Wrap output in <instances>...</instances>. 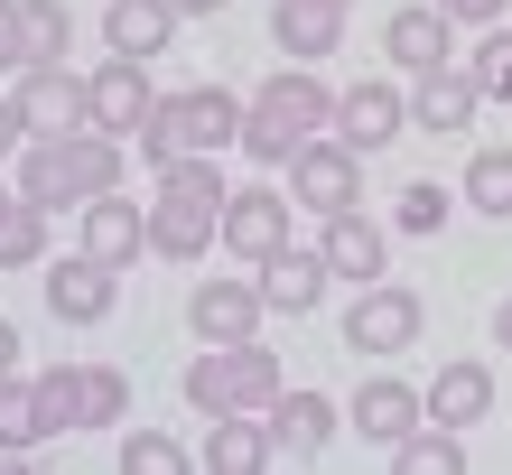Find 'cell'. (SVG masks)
I'll return each instance as SVG.
<instances>
[{
    "mask_svg": "<svg viewBox=\"0 0 512 475\" xmlns=\"http://www.w3.org/2000/svg\"><path fill=\"white\" fill-rule=\"evenodd\" d=\"M419 420H429V392H410L401 373H364V392L345 401V429L364 438V448H382V457L401 448V438H410Z\"/></svg>",
    "mask_w": 512,
    "mask_h": 475,
    "instance_id": "cell-10",
    "label": "cell"
},
{
    "mask_svg": "<svg viewBox=\"0 0 512 475\" xmlns=\"http://www.w3.org/2000/svg\"><path fill=\"white\" fill-rule=\"evenodd\" d=\"M261 420H270V448L308 466V457H326V448H336V429H345V410L326 401V392H308V382H298V392H280V401L261 410Z\"/></svg>",
    "mask_w": 512,
    "mask_h": 475,
    "instance_id": "cell-17",
    "label": "cell"
},
{
    "mask_svg": "<svg viewBox=\"0 0 512 475\" xmlns=\"http://www.w3.org/2000/svg\"><path fill=\"white\" fill-rule=\"evenodd\" d=\"M10 373H19V326L0 317V382H10Z\"/></svg>",
    "mask_w": 512,
    "mask_h": 475,
    "instance_id": "cell-39",
    "label": "cell"
},
{
    "mask_svg": "<svg viewBox=\"0 0 512 475\" xmlns=\"http://www.w3.org/2000/svg\"><path fill=\"white\" fill-rule=\"evenodd\" d=\"M475 112H485L475 66H429V75H410V131L457 140V131H475Z\"/></svg>",
    "mask_w": 512,
    "mask_h": 475,
    "instance_id": "cell-13",
    "label": "cell"
},
{
    "mask_svg": "<svg viewBox=\"0 0 512 475\" xmlns=\"http://www.w3.org/2000/svg\"><path fill=\"white\" fill-rule=\"evenodd\" d=\"M438 10H447V19H457V28H494V19L512 10V0H438Z\"/></svg>",
    "mask_w": 512,
    "mask_h": 475,
    "instance_id": "cell-38",
    "label": "cell"
},
{
    "mask_svg": "<svg viewBox=\"0 0 512 475\" xmlns=\"http://www.w3.org/2000/svg\"><path fill=\"white\" fill-rule=\"evenodd\" d=\"M149 112H159V84H149L140 56H103L94 75H84V122L112 131V140H140Z\"/></svg>",
    "mask_w": 512,
    "mask_h": 475,
    "instance_id": "cell-7",
    "label": "cell"
},
{
    "mask_svg": "<svg viewBox=\"0 0 512 475\" xmlns=\"http://www.w3.org/2000/svg\"><path fill=\"white\" fill-rule=\"evenodd\" d=\"M475 84H485V103H512V28L494 19V28H475Z\"/></svg>",
    "mask_w": 512,
    "mask_h": 475,
    "instance_id": "cell-35",
    "label": "cell"
},
{
    "mask_svg": "<svg viewBox=\"0 0 512 475\" xmlns=\"http://www.w3.org/2000/svg\"><path fill=\"white\" fill-rule=\"evenodd\" d=\"M336 10H354V0H336Z\"/></svg>",
    "mask_w": 512,
    "mask_h": 475,
    "instance_id": "cell-42",
    "label": "cell"
},
{
    "mask_svg": "<svg viewBox=\"0 0 512 475\" xmlns=\"http://www.w3.org/2000/svg\"><path fill=\"white\" fill-rule=\"evenodd\" d=\"M131 150L149 168L187 159V150H243V94H224V84H177V94H159V112H149V131L131 140Z\"/></svg>",
    "mask_w": 512,
    "mask_h": 475,
    "instance_id": "cell-3",
    "label": "cell"
},
{
    "mask_svg": "<svg viewBox=\"0 0 512 475\" xmlns=\"http://www.w3.org/2000/svg\"><path fill=\"white\" fill-rule=\"evenodd\" d=\"M391 233H447V187L438 177H410V187L391 196Z\"/></svg>",
    "mask_w": 512,
    "mask_h": 475,
    "instance_id": "cell-34",
    "label": "cell"
},
{
    "mask_svg": "<svg viewBox=\"0 0 512 475\" xmlns=\"http://www.w3.org/2000/svg\"><path fill=\"white\" fill-rule=\"evenodd\" d=\"M196 466H205V475H261V466H280V448H270V420H261V410H224V420H205Z\"/></svg>",
    "mask_w": 512,
    "mask_h": 475,
    "instance_id": "cell-21",
    "label": "cell"
},
{
    "mask_svg": "<svg viewBox=\"0 0 512 475\" xmlns=\"http://www.w3.org/2000/svg\"><path fill=\"white\" fill-rule=\"evenodd\" d=\"M28 392H38V420H47V438L84 429V364H47V373H28Z\"/></svg>",
    "mask_w": 512,
    "mask_h": 475,
    "instance_id": "cell-28",
    "label": "cell"
},
{
    "mask_svg": "<svg viewBox=\"0 0 512 475\" xmlns=\"http://www.w3.org/2000/svg\"><path fill=\"white\" fill-rule=\"evenodd\" d=\"M122 420H131V373L84 364V429H122Z\"/></svg>",
    "mask_w": 512,
    "mask_h": 475,
    "instance_id": "cell-33",
    "label": "cell"
},
{
    "mask_svg": "<svg viewBox=\"0 0 512 475\" xmlns=\"http://www.w3.org/2000/svg\"><path fill=\"white\" fill-rule=\"evenodd\" d=\"M280 392H289V364H280V345H261V336L205 345L196 364H187V410H196V420H224V410H270Z\"/></svg>",
    "mask_w": 512,
    "mask_h": 475,
    "instance_id": "cell-4",
    "label": "cell"
},
{
    "mask_svg": "<svg viewBox=\"0 0 512 475\" xmlns=\"http://www.w3.org/2000/svg\"><path fill=\"white\" fill-rule=\"evenodd\" d=\"M280 243H298V196L289 187H233L224 196V252L233 261H270Z\"/></svg>",
    "mask_w": 512,
    "mask_h": 475,
    "instance_id": "cell-9",
    "label": "cell"
},
{
    "mask_svg": "<svg viewBox=\"0 0 512 475\" xmlns=\"http://www.w3.org/2000/svg\"><path fill=\"white\" fill-rule=\"evenodd\" d=\"M261 317H270L261 280H196L187 289V336L196 345H243V336H261Z\"/></svg>",
    "mask_w": 512,
    "mask_h": 475,
    "instance_id": "cell-11",
    "label": "cell"
},
{
    "mask_svg": "<svg viewBox=\"0 0 512 475\" xmlns=\"http://www.w3.org/2000/svg\"><path fill=\"white\" fill-rule=\"evenodd\" d=\"M382 56L401 75H429V66H457V19L438 10V0H410V10L382 19Z\"/></svg>",
    "mask_w": 512,
    "mask_h": 475,
    "instance_id": "cell-16",
    "label": "cell"
},
{
    "mask_svg": "<svg viewBox=\"0 0 512 475\" xmlns=\"http://www.w3.org/2000/svg\"><path fill=\"white\" fill-rule=\"evenodd\" d=\"M75 243L112 261V271H131V261H149V205H131L122 187L94 196V205H75Z\"/></svg>",
    "mask_w": 512,
    "mask_h": 475,
    "instance_id": "cell-14",
    "label": "cell"
},
{
    "mask_svg": "<svg viewBox=\"0 0 512 475\" xmlns=\"http://www.w3.org/2000/svg\"><path fill=\"white\" fill-rule=\"evenodd\" d=\"M233 0H177V19H224Z\"/></svg>",
    "mask_w": 512,
    "mask_h": 475,
    "instance_id": "cell-40",
    "label": "cell"
},
{
    "mask_svg": "<svg viewBox=\"0 0 512 475\" xmlns=\"http://www.w3.org/2000/svg\"><path fill=\"white\" fill-rule=\"evenodd\" d=\"M28 150V112H19V94L0 84V159H19Z\"/></svg>",
    "mask_w": 512,
    "mask_h": 475,
    "instance_id": "cell-37",
    "label": "cell"
},
{
    "mask_svg": "<svg viewBox=\"0 0 512 475\" xmlns=\"http://www.w3.org/2000/svg\"><path fill=\"white\" fill-rule=\"evenodd\" d=\"M224 243V205L196 196H149V261H205Z\"/></svg>",
    "mask_w": 512,
    "mask_h": 475,
    "instance_id": "cell-18",
    "label": "cell"
},
{
    "mask_svg": "<svg viewBox=\"0 0 512 475\" xmlns=\"http://www.w3.org/2000/svg\"><path fill=\"white\" fill-rule=\"evenodd\" d=\"M149 177H159V196H196V205H224L233 196L215 150H187V159H168V168H149Z\"/></svg>",
    "mask_w": 512,
    "mask_h": 475,
    "instance_id": "cell-31",
    "label": "cell"
},
{
    "mask_svg": "<svg viewBox=\"0 0 512 475\" xmlns=\"http://www.w3.org/2000/svg\"><path fill=\"white\" fill-rule=\"evenodd\" d=\"M252 280H261V299H270V317H308L326 289H336V271H326V252H298V243H280L270 261H252Z\"/></svg>",
    "mask_w": 512,
    "mask_h": 475,
    "instance_id": "cell-20",
    "label": "cell"
},
{
    "mask_svg": "<svg viewBox=\"0 0 512 475\" xmlns=\"http://www.w3.org/2000/svg\"><path fill=\"white\" fill-rule=\"evenodd\" d=\"M112 308H122V271H112V261H94L84 243L47 261V317L56 326H103Z\"/></svg>",
    "mask_w": 512,
    "mask_h": 475,
    "instance_id": "cell-8",
    "label": "cell"
},
{
    "mask_svg": "<svg viewBox=\"0 0 512 475\" xmlns=\"http://www.w3.org/2000/svg\"><path fill=\"white\" fill-rule=\"evenodd\" d=\"M410 131V94L401 84H382V75H364V84H345L336 94V140H354V150H391V140Z\"/></svg>",
    "mask_w": 512,
    "mask_h": 475,
    "instance_id": "cell-15",
    "label": "cell"
},
{
    "mask_svg": "<svg viewBox=\"0 0 512 475\" xmlns=\"http://www.w3.org/2000/svg\"><path fill=\"white\" fill-rule=\"evenodd\" d=\"M47 205L38 196H19V177L0 187V271H47Z\"/></svg>",
    "mask_w": 512,
    "mask_h": 475,
    "instance_id": "cell-25",
    "label": "cell"
},
{
    "mask_svg": "<svg viewBox=\"0 0 512 475\" xmlns=\"http://www.w3.org/2000/svg\"><path fill=\"white\" fill-rule=\"evenodd\" d=\"M196 448L187 438H168V429H122V475H187Z\"/></svg>",
    "mask_w": 512,
    "mask_h": 475,
    "instance_id": "cell-32",
    "label": "cell"
},
{
    "mask_svg": "<svg viewBox=\"0 0 512 475\" xmlns=\"http://www.w3.org/2000/svg\"><path fill=\"white\" fill-rule=\"evenodd\" d=\"M391 466L401 475H466V429H438V420H419L401 448H391Z\"/></svg>",
    "mask_w": 512,
    "mask_h": 475,
    "instance_id": "cell-26",
    "label": "cell"
},
{
    "mask_svg": "<svg viewBox=\"0 0 512 475\" xmlns=\"http://www.w3.org/2000/svg\"><path fill=\"white\" fill-rule=\"evenodd\" d=\"M317 252H326V271H336V280H354V289L391 280V224H373L364 205L326 215V224H317Z\"/></svg>",
    "mask_w": 512,
    "mask_h": 475,
    "instance_id": "cell-12",
    "label": "cell"
},
{
    "mask_svg": "<svg viewBox=\"0 0 512 475\" xmlns=\"http://www.w3.org/2000/svg\"><path fill=\"white\" fill-rule=\"evenodd\" d=\"M289 196L308 205L317 224L345 215V205H364V150H354V140H336V131H317L308 150L289 159Z\"/></svg>",
    "mask_w": 512,
    "mask_h": 475,
    "instance_id": "cell-6",
    "label": "cell"
},
{
    "mask_svg": "<svg viewBox=\"0 0 512 475\" xmlns=\"http://www.w3.org/2000/svg\"><path fill=\"white\" fill-rule=\"evenodd\" d=\"M28 10V56L38 66H75V10L66 0H19Z\"/></svg>",
    "mask_w": 512,
    "mask_h": 475,
    "instance_id": "cell-30",
    "label": "cell"
},
{
    "mask_svg": "<svg viewBox=\"0 0 512 475\" xmlns=\"http://www.w3.org/2000/svg\"><path fill=\"white\" fill-rule=\"evenodd\" d=\"M177 28H187L177 0H103V47L112 56H140V66H149V56L177 47Z\"/></svg>",
    "mask_w": 512,
    "mask_h": 475,
    "instance_id": "cell-22",
    "label": "cell"
},
{
    "mask_svg": "<svg viewBox=\"0 0 512 475\" xmlns=\"http://www.w3.org/2000/svg\"><path fill=\"white\" fill-rule=\"evenodd\" d=\"M494 345H503V354H512V299H503V308H494Z\"/></svg>",
    "mask_w": 512,
    "mask_h": 475,
    "instance_id": "cell-41",
    "label": "cell"
},
{
    "mask_svg": "<svg viewBox=\"0 0 512 475\" xmlns=\"http://www.w3.org/2000/svg\"><path fill=\"white\" fill-rule=\"evenodd\" d=\"M28 66H38V56H28V10H19V0H0V84H19Z\"/></svg>",
    "mask_w": 512,
    "mask_h": 475,
    "instance_id": "cell-36",
    "label": "cell"
},
{
    "mask_svg": "<svg viewBox=\"0 0 512 475\" xmlns=\"http://www.w3.org/2000/svg\"><path fill=\"white\" fill-rule=\"evenodd\" d=\"M494 410V364H475V354H447L438 382H429V420L438 429H475Z\"/></svg>",
    "mask_w": 512,
    "mask_h": 475,
    "instance_id": "cell-24",
    "label": "cell"
},
{
    "mask_svg": "<svg viewBox=\"0 0 512 475\" xmlns=\"http://www.w3.org/2000/svg\"><path fill=\"white\" fill-rule=\"evenodd\" d=\"M457 196H466L485 224H512V150H475L466 177H457Z\"/></svg>",
    "mask_w": 512,
    "mask_h": 475,
    "instance_id": "cell-27",
    "label": "cell"
},
{
    "mask_svg": "<svg viewBox=\"0 0 512 475\" xmlns=\"http://www.w3.org/2000/svg\"><path fill=\"white\" fill-rule=\"evenodd\" d=\"M317 131H336V84H317V66H298V56L261 84V94H243V159L289 168Z\"/></svg>",
    "mask_w": 512,
    "mask_h": 475,
    "instance_id": "cell-1",
    "label": "cell"
},
{
    "mask_svg": "<svg viewBox=\"0 0 512 475\" xmlns=\"http://www.w3.org/2000/svg\"><path fill=\"white\" fill-rule=\"evenodd\" d=\"M47 448V420H38V392H28V373L0 382V457H38Z\"/></svg>",
    "mask_w": 512,
    "mask_h": 475,
    "instance_id": "cell-29",
    "label": "cell"
},
{
    "mask_svg": "<svg viewBox=\"0 0 512 475\" xmlns=\"http://www.w3.org/2000/svg\"><path fill=\"white\" fill-rule=\"evenodd\" d=\"M419 326H429V299L401 289V280H373V289H354V308H345V345L364 354V364H391V354L419 345Z\"/></svg>",
    "mask_w": 512,
    "mask_h": 475,
    "instance_id": "cell-5",
    "label": "cell"
},
{
    "mask_svg": "<svg viewBox=\"0 0 512 475\" xmlns=\"http://www.w3.org/2000/svg\"><path fill=\"white\" fill-rule=\"evenodd\" d=\"M10 94H19V112H28V140L84 131V75H75V66H28Z\"/></svg>",
    "mask_w": 512,
    "mask_h": 475,
    "instance_id": "cell-19",
    "label": "cell"
},
{
    "mask_svg": "<svg viewBox=\"0 0 512 475\" xmlns=\"http://www.w3.org/2000/svg\"><path fill=\"white\" fill-rule=\"evenodd\" d=\"M270 38H280V56L317 66V56L345 47V10L336 0H270Z\"/></svg>",
    "mask_w": 512,
    "mask_h": 475,
    "instance_id": "cell-23",
    "label": "cell"
},
{
    "mask_svg": "<svg viewBox=\"0 0 512 475\" xmlns=\"http://www.w3.org/2000/svg\"><path fill=\"white\" fill-rule=\"evenodd\" d=\"M122 159H131V140H112V131H66V140H28L19 150V196H38L47 215H66V205H94L122 187Z\"/></svg>",
    "mask_w": 512,
    "mask_h": 475,
    "instance_id": "cell-2",
    "label": "cell"
}]
</instances>
